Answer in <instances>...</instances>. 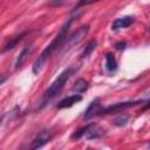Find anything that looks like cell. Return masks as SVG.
I'll list each match as a JSON object with an SVG mask.
<instances>
[{
	"label": "cell",
	"instance_id": "6da1fadb",
	"mask_svg": "<svg viewBox=\"0 0 150 150\" xmlns=\"http://www.w3.org/2000/svg\"><path fill=\"white\" fill-rule=\"evenodd\" d=\"M71 22H73V18H69V19L64 22V25L62 26V28L60 29L59 34L53 39V41H52V42L43 49V52L38 56V59L35 60V62L33 63V67H32V70H33V73H34L35 75H39V74L42 71V69H43V67H45L47 60H48L49 56L53 54V52L62 46V43L64 42V40H66V38H67V33H68V30H69V28H70Z\"/></svg>",
	"mask_w": 150,
	"mask_h": 150
},
{
	"label": "cell",
	"instance_id": "7a4b0ae2",
	"mask_svg": "<svg viewBox=\"0 0 150 150\" xmlns=\"http://www.w3.org/2000/svg\"><path fill=\"white\" fill-rule=\"evenodd\" d=\"M73 71H74V69H73L71 67H68V68H66V69L56 77V80H55V81L48 87V89L46 90V93H45V95H43V100H42V105L46 104L48 101H50L53 97H55V96L62 90V88L64 87L66 82H67L68 79L71 76Z\"/></svg>",
	"mask_w": 150,
	"mask_h": 150
},
{
	"label": "cell",
	"instance_id": "3957f363",
	"mask_svg": "<svg viewBox=\"0 0 150 150\" xmlns=\"http://www.w3.org/2000/svg\"><path fill=\"white\" fill-rule=\"evenodd\" d=\"M89 32V25H84V26H81L75 33H73L69 38H67L64 40V42L62 43V46L60 47L61 48V53L60 54H64L67 53L68 50H70L73 47H75L77 43H80L83 38L88 34Z\"/></svg>",
	"mask_w": 150,
	"mask_h": 150
},
{
	"label": "cell",
	"instance_id": "277c9868",
	"mask_svg": "<svg viewBox=\"0 0 150 150\" xmlns=\"http://www.w3.org/2000/svg\"><path fill=\"white\" fill-rule=\"evenodd\" d=\"M104 134V130L96 123L87 124L84 128L77 130L75 134H73V138H86V139H97L101 138Z\"/></svg>",
	"mask_w": 150,
	"mask_h": 150
},
{
	"label": "cell",
	"instance_id": "5b68a950",
	"mask_svg": "<svg viewBox=\"0 0 150 150\" xmlns=\"http://www.w3.org/2000/svg\"><path fill=\"white\" fill-rule=\"evenodd\" d=\"M141 102H142V101H132V102H120V103H115V104L108 105L107 108L100 109L98 114H111V112H115V111H118V110H123V109H127V108L137 105V104H139Z\"/></svg>",
	"mask_w": 150,
	"mask_h": 150
},
{
	"label": "cell",
	"instance_id": "8992f818",
	"mask_svg": "<svg viewBox=\"0 0 150 150\" xmlns=\"http://www.w3.org/2000/svg\"><path fill=\"white\" fill-rule=\"evenodd\" d=\"M52 137H53V135H52L50 131L43 130V131L39 132V134L35 136V138L32 141V144H30L29 148H30V149H39V148H42L45 144H47V143L52 139Z\"/></svg>",
	"mask_w": 150,
	"mask_h": 150
},
{
	"label": "cell",
	"instance_id": "52a82bcc",
	"mask_svg": "<svg viewBox=\"0 0 150 150\" xmlns=\"http://www.w3.org/2000/svg\"><path fill=\"white\" fill-rule=\"evenodd\" d=\"M134 21H135V18L134 16H130V15H125V16L118 18V19H116L111 23V29L112 30H117V29H121V28H127Z\"/></svg>",
	"mask_w": 150,
	"mask_h": 150
},
{
	"label": "cell",
	"instance_id": "ba28073f",
	"mask_svg": "<svg viewBox=\"0 0 150 150\" xmlns=\"http://www.w3.org/2000/svg\"><path fill=\"white\" fill-rule=\"evenodd\" d=\"M81 100H82V96H81V95H79V94H74V95H70V96H68V97H66V98L61 100V101L57 103V105H56V107H57L59 109L69 108V107L74 105L75 103L80 102Z\"/></svg>",
	"mask_w": 150,
	"mask_h": 150
},
{
	"label": "cell",
	"instance_id": "9c48e42d",
	"mask_svg": "<svg viewBox=\"0 0 150 150\" xmlns=\"http://www.w3.org/2000/svg\"><path fill=\"white\" fill-rule=\"evenodd\" d=\"M32 50H33V45H32V43H29L28 46L23 47V49H22L21 53L19 54V57H18V60H16V62H15V69H19V68L22 67V64L25 63L26 59H27L28 55L32 53Z\"/></svg>",
	"mask_w": 150,
	"mask_h": 150
},
{
	"label": "cell",
	"instance_id": "30bf717a",
	"mask_svg": "<svg viewBox=\"0 0 150 150\" xmlns=\"http://www.w3.org/2000/svg\"><path fill=\"white\" fill-rule=\"evenodd\" d=\"M100 108H101L100 102H98V100L96 98L95 101H93V102L89 104V107H88V108H87V110L84 111V118H86V120H88V118L93 117L94 115L98 114Z\"/></svg>",
	"mask_w": 150,
	"mask_h": 150
},
{
	"label": "cell",
	"instance_id": "8fae6325",
	"mask_svg": "<svg viewBox=\"0 0 150 150\" xmlns=\"http://www.w3.org/2000/svg\"><path fill=\"white\" fill-rule=\"evenodd\" d=\"M104 57H105V69H107L108 71H114V70H116V68H117V62H116V59H115L114 54L107 53Z\"/></svg>",
	"mask_w": 150,
	"mask_h": 150
},
{
	"label": "cell",
	"instance_id": "7c38bea8",
	"mask_svg": "<svg viewBox=\"0 0 150 150\" xmlns=\"http://www.w3.org/2000/svg\"><path fill=\"white\" fill-rule=\"evenodd\" d=\"M27 34V32H25V33H21L20 35H18V36H15V38H13L12 40H9L6 45H5V47H4V50L2 52H7V50H11V49H13L22 39H23V36Z\"/></svg>",
	"mask_w": 150,
	"mask_h": 150
},
{
	"label": "cell",
	"instance_id": "4fadbf2b",
	"mask_svg": "<svg viewBox=\"0 0 150 150\" xmlns=\"http://www.w3.org/2000/svg\"><path fill=\"white\" fill-rule=\"evenodd\" d=\"M96 46H97V41H96V40H91L90 42H88V45L84 47V49H83L82 53L80 54V57H81V59L88 57V56L91 54V52L96 48Z\"/></svg>",
	"mask_w": 150,
	"mask_h": 150
},
{
	"label": "cell",
	"instance_id": "5bb4252c",
	"mask_svg": "<svg viewBox=\"0 0 150 150\" xmlns=\"http://www.w3.org/2000/svg\"><path fill=\"white\" fill-rule=\"evenodd\" d=\"M88 87H89V84L84 79H79L75 81V83L73 86V90H75L76 93H83L88 89Z\"/></svg>",
	"mask_w": 150,
	"mask_h": 150
},
{
	"label": "cell",
	"instance_id": "9a60e30c",
	"mask_svg": "<svg viewBox=\"0 0 150 150\" xmlns=\"http://www.w3.org/2000/svg\"><path fill=\"white\" fill-rule=\"evenodd\" d=\"M128 120H129V116L123 114V115H120L118 117H116V118H115L114 124H115V125H117V127H123V125H125V124H127Z\"/></svg>",
	"mask_w": 150,
	"mask_h": 150
},
{
	"label": "cell",
	"instance_id": "2e32d148",
	"mask_svg": "<svg viewBox=\"0 0 150 150\" xmlns=\"http://www.w3.org/2000/svg\"><path fill=\"white\" fill-rule=\"evenodd\" d=\"M101 0H80L76 5V7H82V6H88V5H91V4H95V2H98Z\"/></svg>",
	"mask_w": 150,
	"mask_h": 150
},
{
	"label": "cell",
	"instance_id": "e0dca14e",
	"mask_svg": "<svg viewBox=\"0 0 150 150\" xmlns=\"http://www.w3.org/2000/svg\"><path fill=\"white\" fill-rule=\"evenodd\" d=\"M66 0H50V2H49V6H53V7H55V6H60L61 4H63Z\"/></svg>",
	"mask_w": 150,
	"mask_h": 150
},
{
	"label": "cell",
	"instance_id": "ac0fdd59",
	"mask_svg": "<svg viewBox=\"0 0 150 150\" xmlns=\"http://www.w3.org/2000/svg\"><path fill=\"white\" fill-rule=\"evenodd\" d=\"M125 46H127V43L123 41V42H117L116 45H115V47H116V49H118V50H121V49H124L125 48Z\"/></svg>",
	"mask_w": 150,
	"mask_h": 150
},
{
	"label": "cell",
	"instance_id": "d6986e66",
	"mask_svg": "<svg viewBox=\"0 0 150 150\" xmlns=\"http://www.w3.org/2000/svg\"><path fill=\"white\" fill-rule=\"evenodd\" d=\"M145 96H148V97H150V90H149L148 93H145Z\"/></svg>",
	"mask_w": 150,
	"mask_h": 150
},
{
	"label": "cell",
	"instance_id": "ffe728a7",
	"mask_svg": "<svg viewBox=\"0 0 150 150\" xmlns=\"http://www.w3.org/2000/svg\"><path fill=\"white\" fill-rule=\"evenodd\" d=\"M149 146H150V144H149Z\"/></svg>",
	"mask_w": 150,
	"mask_h": 150
}]
</instances>
